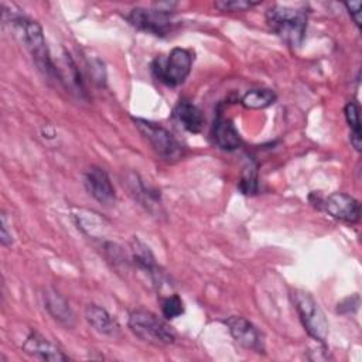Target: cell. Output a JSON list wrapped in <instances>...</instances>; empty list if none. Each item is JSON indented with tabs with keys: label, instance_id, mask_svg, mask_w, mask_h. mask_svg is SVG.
<instances>
[{
	"label": "cell",
	"instance_id": "cell-1",
	"mask_svg": "<svg viewBox=\"0 0 362 362\" xmlns=\"http://www.w3.org/2000/svg\"><path fill=\"white\" fill-rule=\"evenodd\" d=\"M3 20L6 24L11 25L13 31L16 33V37L28 49L38 71H41L44 76L57 75L55 66L49 58L48 47L45 42L41 25L25 16H21L14 11L10 13L4 7H3Z\"/></svg>",
	"mask_w": 362,
	"mask_h": 362
},
{
	"label": "cell",
	"instance_id": "cell-2",
	"mask_svg": "<svg viewBox=\"0 0 362 362\" xmlns=\"http://www.w3.org/2000/svg\"><path fill=\"white\" fill-rule=\"evenodd\" d=\"M269 28L290 47H298L307 30V11L304 8L274 4L266 10Z\"/></svg>",
	"mask_w": 362,
	"mask_h": 362
},
{
	"label": "cell",
	"instance_id": "cell-3",
	"mask_svg": "<svg viewBox=\"0 0 362 362\" xmlns=\"http://www.w3.org/2000/svg\"><path fill=\"white\" fill-rule=\"evenodd\" d=\"M192 54L185 48H173L167 55H160L151 62L153 76L167 85L178 86L189 75L192 66Z\"/></svg>",
	"mask_w": 362,
	"mask_h": 362
},
{
	"label": "cell",
	"instance_id": "cell-4",
	"mask_svg": "<svg viewBox=\"0 0 362 362\" xmlns=\"http://www.w3.org/2000/svg\"><path fill=\"white\" fill-rule=\"evenodd\" d=\"M129 328L141 341L154 346H167L175 342L173 328L156 314L136 310L129 315Z\"/></svg>",
	"mask_w": 362,
	"mask_h": 362
},
{
	"label": "cell",
	"instance_id": "cell-5",
	"mask_svg": "<svg viewBox=\"0 0 362 362\" xmlns=\"http://www.w3.org/2000/svg\"><path fill=\"white\" fill-rule=\"evenodd\" d=\"M291 298L307 334L318 342H325L329 325L318 303L313 298L311 294L303 290H294L291 293Z\"/></svg>",
	"mask_w": 362,
	"mask_h": 362
},
{
	"label": "cell",
	"instance_id": "cell-6",
	"mask_svg": "<svg viewBox=\"0 0 362 362\" xmlns=\"http://www.w3.org/2000/svg\"><path fill=\"white\" fill-rule=\"evenodd\" d=\"M133 123L158 157L165 161H175L182 157L181 143L167 129L140 117H133Z\"/></svg>",
	"mask_w": 362,
	"mask_h": 362
},
{
	"label": "cell",
	"instance_id": "cell-7",
	"mask_svg": "<svg viewBox=\"0 0 362 362\" xmlns=\"http://www.w3.org/2000/svg\"><path fill=\"white\" fill-rule=\"evenodd\" d=\"M126 18L137 30L157 37H165L174 28V20L171 17V13L160 11L156 8L147 10L143 7H136L130 10Z\"/></svg>",
	"mask_w": 362,
	"mask_h": 362
},
{
	"label": "cell",
	"instance_id": "cell-8",
	"mask_svg": "<svg viewBox=\"0 0 362 362\" xmlns=\"http://www.w3.org/2000/svg\"><path fill=\"white\" fill-rule=\"evenodd\" d=\"M324 211L345 223H356L361 218V205L358 199L345 194V192H334L322 199Z\"/></svg>",
	"mask_w": 362,
	"mask_h": 362
},
{
	"label": "cell",
	"instance_id": "cell-9",
	"mask_svg": "<svg viewBox=\"0 0 362 362\" xmlns=\"http://www.w3.org/2000/svg\"><path fill=\"white\" fill-rule=\"evenodd\" d=\"M225 324L232 335V338L246 349L256 352L264 351V342L262 332L246 318L232 315L225 320Z\"/></svg>",
	"mask_w": 362,
	"mask_h": 362
},
{
	"label": "cell",
	"instance_id": "cell-10",
	"mask_svg": "<svg viewBox=\"0 0 362 362\" xmlns=\"http://www.w3.org/2000/svg\"><path fill=\"white\" fill-rule=\"evenodd\" d=\"M83 185L88 191V194L96 199L99 204L110 205L116 199L115 188L112 185V181L107 175V173L96 165H92L88 168V171L83 175Z\"/></svg>",
	"mask_w": 362,
	"mask_h": 362
},
{
	"label": "cell",
	"instance_id": "cell-11",
	"mask_svg": "<svg viewBox=\"0 0 362 362\" xmlns=\"http://www.w3.org/2000/svg\"><path fill=\"white\" fill-rule=\"evenodd\" d=\"M23 351L37 359L41 361H52V362H59V361H68V355H65L57 345H54L51 341H48L45 337H42L38 332H31L24 344H23Z\"/></svg>",
	"mask_w": 362,
	"mask_h": 362
},
{
	"label": "cell",
	"instance_id": "cell-12",
	"mask_svg": "<svg viewBox=\"0 0 362 362\" xmlns=\"http://www.w3.org/2000/svg\"><path fill=\"white\" fill-rule=\"evenodd\" d=\"M211 136H212L214 144H216L219 148H222L225 151H233V150L239 148L242 144V139H240L236 127L221 112L216 113V117L212 124Z\"/></svg>",
	"mask_w": 362,
	"mask_h": 362
},
{
	"label": "cell",
	"instance_id": "cell-13",
	"mask_svg": "<svg viewBox=\"0 0 362 362\" xmlns=\"http://www.w3.org/2000/svg\"><path fill=\"white\" fill-rule=\"evenodd\" d=\"M174 117L181 127L189 133H201L205 124L202 110L188 99H181L174 107Z\"/></svg>",
	"mask_w": 362,
	"mask_h": 362
},
{
	"label": "cell",
	"instance_id": "cell-14",
	"mask_svg": "<svg viewBox=\"0 0 362 362\" xmlns=\"http://www.w3.org/2000/svg\"><path fill=\"white\" fill-rule=\"evenodd\" d=\"M85 318L88 324L102 335L116 337L120 331L117 321L100 305L88 304L85 308Z\"/></svg>",
	"mask_w": 362,
	"mask_h": 362
},
{
	"label": "cell",
	"instance_id": "cell-15",
	"mask_svg": "<svg viewBox=\"0 0 362 362\" xmlns=\"http://www.w3.org/2000/svg\"><path fill=\"white\" fill-rule=\"evenodd\" d=\"M44 304L47 311L51 314L54 320L65 327L74 325V313L68 304V301L57 291H45L44 294Z\"/></svg>",
	"mask_w": 362,
	"mask_h": 362
},
{
	"label": "cell",
	"instance_id": "cell-16",
	"mask_svg": "<svg viewBox=\"0 0 362 362\" xmlns=\"http://www.w3.org/2000/svg\"><path fill=\"white\" fill-rule=\"evenodd\" d=\"M133 262L146 273H148V276L157 283L160 281V276L161 272L156 263V259L153 256V253L150 252V249L143 245L139 240H134L133 243Z\"/></svg>",
	"mask_w": 362,
	"mask_h": 362
},
{
	"label": "cell",
	"instance_id": "cell-17",
	"mask_svg": "<svg viewBox=\"0 0 362 362\" xmlns=\"http://www.w3.org/2000/svg\"><path fill=\"white\" fill-rule=\"evenodd\" d=\"M274 100H276V93L272 89L257 88V89L247 90L242 96L240 103L246 109H264L273 105Z\"/></svg>",
	"mask_w": 362,
	"mask_h": 362
},
{
	"label": "cell",
	"instance_id": "cell-18",
	"mask_svg": "<svg viewBox=\"0 0 362 362\" xmlns=\"http://www.w3.org/2000/svg\"><path fill=\"white\" fill-rule=\"evenodd\" d=\"M345 119L351 129V144L356 151H361L362 137H361V119H359V107L355 102H348L345 109Z\"/></svg>",
	"mask_w": 362,
	"mask_h": 362
},
{
	"label": "cell",
	"instance_id": "cell-19",
	"mask_svg": "<svg viewBox=\"0 0 362 362\" xmlns=\"http://www.w3.org/2000/svg\"><path fill=\"white\" fill-rule=\"evenodd\" d=\"M238 188L245 195H255L257 192L259 177H257V167L255 164H247L243 168Z\"/></svg>",
	"mask_w": 362,
	"mask_h": 362
},
{
	"label": "cell",
	"instance_id": "cell-20",
	"mask_svg": "<svg viewBox=\"0 0 362 362\" xmlns=\"http://www.w3.org/2000/svg\"><path fill=\"white\" fill-rule=\"evenodd\" d=\"M184 310H185L184 303H182L181 297L177 294L168 296V297L163 298V301H161V313L165 320H174V318L182 315Z\"/></svg>",
	"mask_w": 362,
	"mask_h": 362
},
{
	"label": "cell",
	"instance_id": "cell-21",
	"mask_svg": "<svg viewBox=\"0 0 362 362\" xmlns=\"http://www.w3.org/2000/svg\"><path fill=\"white\" fill-rule=\"evenodd\" d=\"M257 4H260V1H250V0H218V1H215V7L221 11H245Z\"/></svg>",
	"mask_w": 362,
	"mask_h": 362
},
{
	"label": "cell",
	"instance_id": "cell-22",
	"mask_svg": "<svg viewBox=\"0 0 362 362\" xmlns=\"http://www.w3.org/2000/svg\"><path fill=\"white\" fill-rule=\"evenodd\" d=\"M344 6L348 10L349 16L352 17L354 23L356 24V27H361V6H362V3L361 1H348V3H344Z\"/></svg>",
	"mask_w": 362,
	"mask_h": 362
},
{
	"label": "cell",
	"instance_id": "cell-23",
	"mask_svg": "<svg viewBox=\"0 0 362 362\" xmlns=\"http://www.w3.org/2000/svg\"><path fill=\"white\" fill-rule=\"evenodd\" d=\"M0 242L3 246H8L13 243L11 233L7 232V225H6V216L1 215V233H0Z\"/></svg>",
	"mask_w": 362,
	"mask_h": 362
}]
</instances>
